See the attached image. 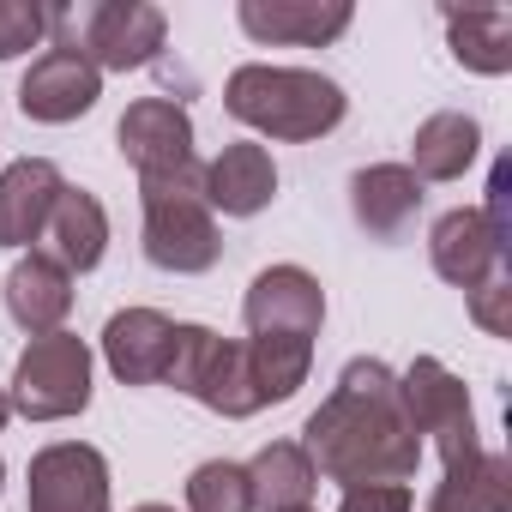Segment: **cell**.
I'll return each instance as SVG.
<instances>
[{
    "mask_svg": "<svg viewBox=\"0 0 512 512\" xmlns=\"http://www.w3.org/2000/svg\"><path fill=\"white\" fill-rule=\"evenodd\" d=\"M0 488H7V464H0Z\"/></svg>",
    "mask_w": 512,
    "mask_h": 512,
    "instance_id": "obj_30",
    "label": "cell"
},
{
    "mask_svg": "<svg viewBox=\"0 0 512 512\" xmlns=\"http://www.w3.org/2000/svg\"><path fill=\"white\" fill-rule=\"evenodd\" d=\"M398 392H404V410H410V428L416 434H434L446 470L476 458L482 440H476V410H470V392L464 380L440 362V356H416L404 374H398Z\"/></svg>",
    "mask_w": 512,
    "mask_h": 512,
    "instance_id": "obj_7",
    "label": "cell"
},
{
    "mask_svg": "<svg viewBox=\"0 0 512 512\" xmlns=\"http://www.w3.org/2000/svg\"><path fill=\"white\" fill-rule=\"evenodd\" d=\"M187 512H253V482H247V464L205 458V464L187 476Z\"/></svg>",
    "mask_w": 512,
    "mask_h": 512,
    "instance_id": "obj_24",
    "label": "cell"
},
{
    "mask_svg": "<svg viewBox=\"0 0 512 512\" xmlns=\"http://www.w3.org/2000/svg\"><path fill=\"white\" fill-rule=\"evenodd\" d=\"M43 241H49V260H55L67 278H73V272H97L103 253H109V211H103V199L85 193V187H61Z\"/></svg>",
    "mask_w": 512,
    "mask_h": 512,
    "instance_id": "obj_18",
    "label": "cell"
},
{
    "mask_svg": "<svg viewBox=\"0 0 512 512\" xmlns=\"http://www.w3.org/2000/svg\"><path fill=\"white\" fill-rule=\"evenodd\" d=\"M302 512H314V506H302Z\"/></svg>",
    "mask_w": 512,
    "mask_h": 512,
    "instance_id": "obj_31",
    "label": "cell"
},
{
    "mask_svg": "<svg viewBox=\"0 0 512 512\" xmlns=\"http://www.w3.org/2000/svg\"><path fill=\"white\" fill-rule=\"evenodd\" d=\"M163 13L151 0H79V7H55L49 13V37L55 49L91 61L97 73H133L151 67L163 49Z\"/></svg>",
    "mask_w": 512,
    "mask_h": 512,
    "instance_id": "obj_3",
    "label": "cell"
},
{
    "mask_svg": "<svg viewBox=\"0 0 512 512\" xmlns=\"http://www.w3.org/2000/svg\"><path fill=\"white\" fill-rule=\"evenodd\" d=\"M139 205H145V260L157 272L193 278L223 260L217 217L199 193V163L181 175H163V181H139Z\"/></svg>",
    "mask_w": 512,
    "mask_h": 512,
    "instance_id": "obj_4",
    "label": "cell"
},
{
    "mask_svg": "<svg viewBox=\"0 0 512 512\" xmlns=\"http://www.w3.org/2000/svg\"><path fill=\"white\" fill-rule=\"evenodd\" d=\"M422 181L410 175V163H368L350 175V217L374 235V241H398L416 211H422Z\"/></svg>",
    "mask_w": 512,
    "mask_h": 512,
    "instance_id": "obj_17",
    "label": "cell"
},
{
    "mask_svg": "<svg viewBox=\"0 0 512 512\" xmlns=\"http://www.w3.org/2000/svg\"><path fill=\"white\" fill-rule=\"evenodd\" d=\"M247 482H253V512H302V506H314L320 470L302 452V440H272L253 452Z\"/></svg>",
    "mask_w": 512,
    "mask_h": 512,
    "instance_id": "obj_20",
    "label": "cell"
},
{
    "mask_svg": "<svg viewBox=\"0 0 512 512\" xmlns=\"http://www.w3.org/2000/svg\"><path fill=\"white\" fill-rule=\"evenodd\" d=\"M13 410L31 422H67L91 404V344L73 332H43L19 350L13 368Z\"/></svg>",
    "mask_w": 512,
    "mask_h": 512,
    "instance_id": "obj_6",
    "label": "cell"
},
{
    "mask_svg": "<svg viewBox=\"0 0 512 512\" xmlns=\"http://www.w3.org/2000/svg\"><path fill=\"white\" fill-rule=\"evenodd\" d=\"M61 169L49 157H19L0 169V247H31L49 229V211L61 199Z\"/></svg>",
    "mask_w": 512,
    "mask_h": 512,
    "instance_id": "obj_16",
    "label": "cell"
},
{
    "mask_svg": "<svg viewBox=\"0 0 512 512\" xmlns=\"http://www.w3.org/2000/svg\"><path fill=\"white\" fill-rule=\"evenodd\" d=\"M428 260L434 272L452 284V290H482L494 272H506V247L494 241V229L482 223V211H446L434 229H428Z\"/></svg>",
    "mask_w": 512,
    "mask_h": 512,
    "instance_id": "obj_14",
    "label": "cell"
},
{
    "mask_svg": "<svg viewBox=\"0 0 512 512\" xmlns=\"http://www.w3.org/2000/svg\"><path fill=\"white\" fill-rule=\"evenodd\" d=\"M470 320L488 338H512V272H494L482 290H470Z\"/></svg>",
    "mask_w": 512,
    "mask_h": 512,
    "instance_id": "obj_26",
    "label": "cell"
},
{
    "mask_svg": "<svg viewBox=\"0 0 512 512\" xmlns=\"http://www.w3.org/2000/svg\"><path fill=\"white\" fill-rule=\"evenodd\" d=\"M25 512H109V458L85 440H55L31 458Z\"/></svg>",
    "mask_w": 512,
    "mask_h": 512,
    "instance_id": "obj_9",
    "label": "cell"
},
{
    "mask_svg": "<svg viewBox=\"0 0 512 512\" xmlns=\"http://www.w3.org/2000/svg\"><path fill=\"white\" fill-rule=\"evenodd\" d=\"M428 512H512V464L506 452H476L464 464H452L434 494H428Z\"/></svg>",
    "mask_w": 512,
    "mask_h": 512,
    "instance_id": "obj_22",
    "label": "cell"
},
{
    "mask_svg": "<svg viewBox=\"0 0 512 512\" xmlns=\"http://www.w3.org/2000/svg\"><path fill=\"white\" fill-rule=\"evenodd\" d=\"M49 37V13L31 0H0V61H13Z\"/></svg>",
    "mask_w": 512,
    "mask_h": 512,
    "instance_id": "obj_25",
    "label": "cell"
},
{
    "mask_svg": "<svg viewBox=\"0 0 512 512\" xmlns=\"http://www.w3.org/2000/svg\"><path fill=\"white\" fill-rule=\"evenodd\" d=\"M476 151H482L476 115L440 109V115H428V121L416 127V139H410V175H416V181H458V175L476 163Z\"/></svg>",
    "mask_w": 512,
    "mask_h": 512,
    "instance_id": "obj_21",
    "label": "cell"
},
{
    "mask_svg": "<svg viewBox=\"0 0 512 512\" xmlns=\"http://www.w3.org/2000/svg\"><path fill=\"white\" fill-rule=\"evenodd\" d=\"M241 31L253 43H296V49H326L350 31V0H241L235 7Z\"/></svg>",
    "mask_w": 512,
    "mask_h": 512,
    "instance_id": "obj_12",
    "label": "cell"
},
{
    "mask_svg": "<svg viewBox=\"0 0 512 512\" xmlns=\"http://www.w3.org/2000/svg\"><path fill=\"white\" fill-rule=\"evenodd\" d=\"M7 314L31 338L61 332V320L73 314V278L49 260V253H25V260L7 272Z\"/></svg>",
    "mask_w": 512,
    "mask_h": 512,
    "instance_id": "obj_19",
    "label": "cell"
},
{
    "mask_svg": "<svg viewBox=\"0 0 512 512\" xmlns=\"http://www.w3.org/2000/svg\"><path fill=\"white\" fill-rule=\"evenodd\" d=\"M133 512H175V506H163V500H145V506H133Z\"/></svg>",
    "mask_w": 512,
    "mask_h": 512,
    "instance_id": "obj_29",
    "label": "cell"
},
{
    "mask_svg": "<svg viewBox=\"0 0 512 512\" xmlns=\"http://www.w3.org/2000/svg\"><path fill=\"white\" fill-rule=\"evenodd\" d=\"M241 320H247V338H296V344H314L320 326H326V290L302 266H266L260 278L247 284Z\"/></svg>",
    "mask_w": 512,
    "mask_h": 512,
    "instance_id": "obj_8",
    "label": "cell"
},
{
    "mask_svg": "<svg viewBox=\"0 0 512 512\" xmlns=\"http://www.w3.org/2000/svg\"><path fill=\"white\" fill-rule=\"evenodd\" d=\"M338 512H410V482H362V488H344Z\"/></svg>",
    "mask_w": 512,
    "mask_h": 512,
    "instance_id": "obj_27",
    "label": "cell"
},
{
    "mask_svg": "<svg viewBox=\"0 0 512 512\" xmlns=\"http://www.w3.org/2000/svg\"><path fill=\"white\" fill-rule=\"evenodd\" d=\"M163 380L175 392H187L193 404H205L211 416H229V422L266 410L260 386H253L247 344H229L211 326H175V356H169V374Z\"/></svg>",
    "mask_w": 512,
    "mask_h": 512,
    "instance_id": "obj_5",
    "label": "cell"
},
{
    "mask_svg": "<svg viewBox=\"0 0 512 512\" xmlns=\"http://www.w3.org/2000/svg\"><path fill=\"white\" fill-rule=\"evenodd\" d=\"M175 356V320L157 308H121L103 326V362L121 386H157Z\"/></svg>",
    "mask_w": 512,
    "mask_h": 512,
    "instance_id": "obj_13",
    "label": "cell"
},
{
    "mask_svg": "<svg viewBox=\"0 0 512 512\" xmlns=\"http://www.w3.org/2000/svg\"><path fill=\"white\" fill-rule=\"evenodd\" d=\"M199 193L211 211L223 217H260L278 199V163L266 145H223L205 169H199Z\"/></svg>",
    "mask_w": 512,
    "mask_h": 512,
    "instance_id": "obj_15",
    "label": "cell"
},
{
    "mask_svg": "<svg viewBox=\"0 0 512 512\" xmlns=\"http://www.w3.org/2000/svg\"><path fill=\"white\" fill-rule=\"evenodd\" d=\"M121 157L139 169V181H163L193 169V115L175 97H139L127 103L121 127H115Z\"/></svg>",
    "mask_w": 512,
    "mask_h": 512,
    "instance_id": "obj_10",
    "label": "cell"
},
{
    "mask_svg": "<svg viewBox=\"0 0 512 512\" xmlns=\"http://www.w3.org/2000/svg\"><path fill=\"white\" fill-rule=\"evenodd\" d=\"M446 43H452V61L482 73V79H500L512 73V13L500 7H470V13H446Z\"/></svg>",
    "mask_w": 512,
    "mask_h": 512,
    "instance_id": "obj_23",
    "label": "cell"
},
{
    "mask_svg": "<svg viewBox=\"0 0 512 512\" xmlns=\"http://www.w3.org/2000/svg\"><path fill=\"white\" fill-rule=\"evenodd\" d=\"M302 452L314 458L320 476L362 488V482H410L422 464V434L410 428L398 374L380 356L344 362L338 386L302 428Z\"/></svg>",
    "mask_w": 512,
    "mask_h": 512,
    "instance_id": "obj_1",
    "label": "cell"
},
{
    "mask_svg": "<svg viewBox=\"0 0 512 512\" xmlns=\"http://www.w3.org/2000/svg\"><path fill=\"white\" fill-rule=\"evenodd\" d=\"M103 97V73L67 49H49L31 61V73L19 79V109L25 121H43V127H67L79 115H91Z\"/></svg>",
    "mask_w": 512,
    "mask_h": 512,
    "instance_id": "obj_11",
    "label": "cell"
},
{
    "mask_svg": "<svg viewBox=\"0 0 512 512\" xmlns=\"http://www.w3.org/2000/svg\"><path fill=\"white\" fill-rule=\"evenodd\" d=\"M7 416H13V398H7V386H0V428H7Z\"/></svg>",
    "mask_w": 512,
    "mask_h": 512,
    "instance_id": "obj_28",
    "label": "cell"
},
{
    "mask_svg": "<svg viewBox=\"0 0 512 512\" xmlns=\"http://www.w3.org/2000/svg\"><path fill=\"white\" fill-rule=\"evenodd\" d=\"M223 109L266 133V139H284V145H308V139H326L344 127L350 115V97L338 79L314 73V67H266V61H247L229 73L223 85Z\"/></svg>",
    "mask_w": 512,
    "mask_h": 512,
    "instance_id": "obj_2",
    "label": "cell"
}]
</instances>
